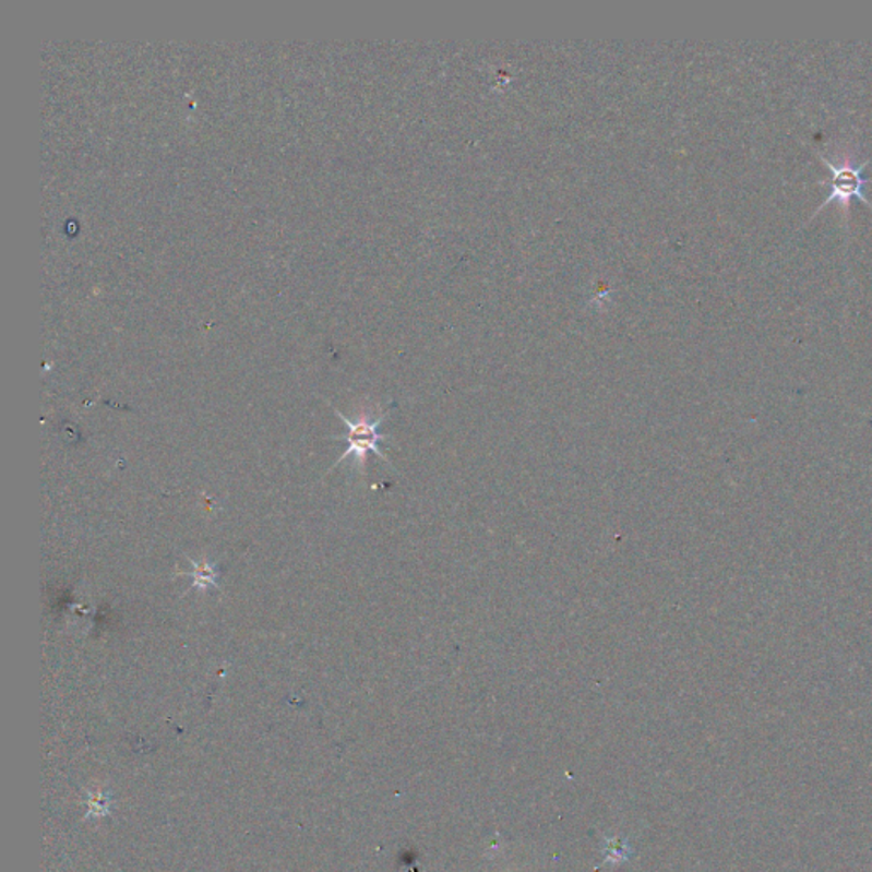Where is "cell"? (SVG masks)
<instances>
[{"instance_id":"6da1fadb","label":"cell","mask_w":872,"mask_h":872,"mask_svg":"<svg viewBox=\"0 0 872 872\" xmlns=\"http://www.w3.org/2000/svg\"><path fill=\"white\" fill-rule=\"evenodd\" d=\"M334 411H336L337 418L342 419L343 423L348 428V433L336 437V440H345V442L348 443V449L345 450V454H343L342 457L337 458L333 467L339 466L342 462H345L346 458L349 457L355 458L357 466L363 467L365 462H367V455H369L370 452H373L381 461L391 464V461L385 457L384 452L381 450V442L389 439V434L382 433L381 431V425L384 423L389 413H384V415H382L381 418H377L375 421H370L367 416H361L358 421H351V419L346 418V416L342 415L337 409H334Z\"/></svg>"},{"instance_id":"7a4b0ae2","label":"cell","mask_w":872,"mask_h":872,"mask_svg":"<svg viewBox=\"0 0 872 872\" xmlns=\"http://www.w3.org/2000/svg\"><path fill=\"white\" fill-rule=\"evenodd\" d=\"M822 159L829 175H832L828 181L823 182V184H828L829 194L828 199L823 202L822 208H825L829 202H840L841 206H846L847 208L852 199L861 200V202H864L865 205L871 208L868 200H865L864 193H862V190H864L865 184L869 182V179L864 176V169L868 163L861 164V166H856V164L852 163H846L844 166H835V164L826 160L825 157H822Z\"/></svg>"},{"instance_id":"3957f363","label":"cell","mask_w":872,"mask_h":872,"mask_svg":"<svg viewBox=\"0 0 872 872\" xmlns=\"http://www.w3.org/2000/svg\"><path fill=\"white\" fill-rule=\"evenodd\" d=\"M188 561H190L191 566H193V571H191V573H188V576H191V578H193V583H191V588L206 589L208 588V586H218L217 570H215V568L212 566V564H208V562L206 561L194 562L193 559L190 558H188Z\"/></svg>"}]
</instances>
